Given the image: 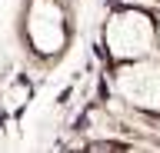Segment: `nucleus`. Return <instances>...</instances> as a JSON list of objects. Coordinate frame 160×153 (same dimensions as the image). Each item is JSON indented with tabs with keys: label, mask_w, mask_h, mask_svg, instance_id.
<instances>
[{
	"label": "nucleus",
	"mask_w": 160,
	"mask_h": 153,
	"mask_svg": "<svg viewBox=\"0 0 160 153\" xmlns=\"http://www.w3.org/2000/svg\"><path fill=\"white\" fill-rule=\"evenodd\" d=\"M23 30L37 57H57L67 47V13L57 0H30Z\"/></svg>",
	"instance_id": "obj_3"
},
{
	"label": "nucleus",
	"mask_w": 160,
	"mask_h": 153,
	"mask_svg": "<svg viewBox=\"0 0 160 153\" xmlns=\"http://www.w3.org/2000/svg\"><path fill=\"white\" fill-rule=\"evenodd\" d=\"M157 50H160V17H157Z\"/></svg>",
	"instance_id": "obj_4"
},
{
	"label": "nucleus",
	"mask_w": 160,
	"mask_h": 153,
	"mask_svg": "<svg viewBox=\"0 0 160 153\" xmlns=\"http://www.w3.org/2000/svg\"><path fill=\"white\" fill-rule=\"evenodd\" d=\"M113 87L130 110L160 113V57L150 53L140 60L120 63L113 73Z\"/></svg>",
	"instance_id": "obj_2"
},
{
	"label": "nucleus",
	"mask_w": 160,
	"mask_h": 153,
	"mask_svg": "<svg viewBox=\"0 0 160 153\" xmlns=\"http://www.w3.org/2000/svg\"><path fill=\"white\" fill-rule=\"evenodd\" d=\"M103 50L117 63L157 53V17H150L140 7L113 10L103 20Z\"/></svg>",
	"instance_id": "obj_1"
}]
</instances>
